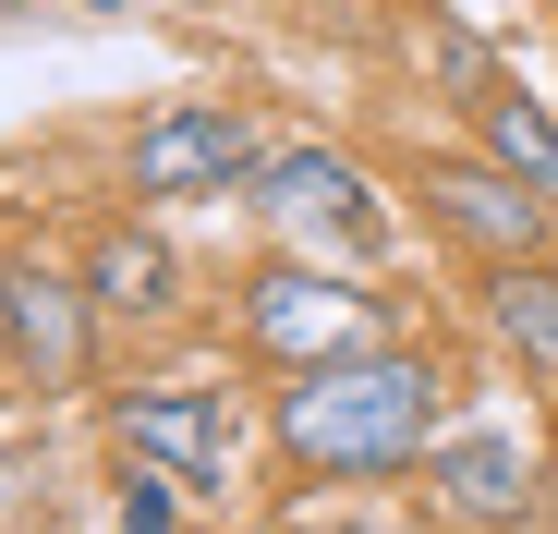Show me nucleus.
I'll return each mask as SVG.
<instances>
[{
	"instance_id": "11",
	"label": "nucleus",
	"mask_w": 558,
	"mask_h": 534,
	"mask_svg": "<svg viewBox=\"0 0 558 534\" xmlns=\"http://www.w3.org/2000/svg\"><path fill=\"white\" fill-rule=\"evenodd\" d=\"M255 183H267L255 207H328V219H364V183H352V158H316V146H304V158H267Z\"/></svg>"
},
{
	"instance_id": "13",
	"label": "nucleus",
	"mask_w": 558,
	"mask_h": 534,
	"mask_svg": "<svg viewBox=\"0 0 558 534\" xmlns=\"http://www.w3.org/2000/svg\"><path fill=\"white\" fill-rule=\"evenodd\" d=\"M0 340H13V280H0Z\"/></svg>"
},
{
	"instance_id": "9",
	"label": "nucleus",
	"mask_w": 558,
	"mask_h": 534,
	"mask_svg": "<svg viewBox=\"0 0 558 534\" xmlns=\"http://www.w3.org/2000/svg\"><path fill=\"white\" fill-rule=\"evenodd\" d=\"M486 316H498V340L522 352V365H546L558 377V267H498V292H486Z\"/></svg>"
},
{
	"instance_id": "12",
	"label": "nucleus",
	"mask_w": 558,
	"mask_h": 534,
	"mask_svg": "<svg viewBox=\"0 0 558 534\" xmlns=\"http://www.w3.org/2000/svg\"><path fill=\"white\" fill-rule=\"evenodd\" d=\"M170 510H182V498H170V474H158V462H134V486H122V534H170Z\"/></svg>"
},
{
	"instance_id": "4",
	"label": "nucleus",
	"mask_w": 558,
	"mask_h": 534,
	"mask_svg": "<svg viewBox=\"0 0 558 534\" xmlns=\"http://www.w3.org/2000/svg\"><path fill=\"white\" fill-rule=\"evenodd\" d=\"M122 450L158 462L170 486H231V401L195 389V377H170V389H134L122 401Z\"/></svg>"
},
{
	"instance_id": "2",
	"label": "nucleus",
	"mask_w": 558,
	"mask_h": 534,
	"mask_svg": "<svg viewBox=\"0 0 558 534\" xmlns=\"http://www.w3.org/2000/svg\"><path fill=\"white\" fill-rule=\"evenodd\" d=\"M243 328L267 352H292V365H340V352H377V316H364L352 280H328V267H267V280L243 292Z\"/></svg>"
},
{
	"instance_id": "8",
	"label": "nucleus",
	"mask_w": 558,
	"mask_h": 534,
	"mask_svg": "<svg viewBox=\"0 0 558 534\" xmlns=\"http://www.w3.org/2000/svg\"><path fill=\"white\" fill-rule=\"evenodd\" d=\"M437 486H449L461 522H510L522 498H546V486H522V450H510V437H461V450H437Z\"/></svg>"
},
{
	"instance_id": "1",
	"label": "nucleus",
	"mask_w": 558,
	"mask_h": 534,
	"mask_svg": "<svg viewBox=\"0 0 558 534\" xmlns=\"http://www.w3.org/2000/svg\"><path fill=\"white\" fill-rule=\"evenodd\" d=\"M437 437V365L425 352H340L279 389V450L304 474H401Z\"/></svg>"
},
{
	"instance_id": "5",
	"label": "nucleus",
	"mask_w": 558,
	"mask_h": 534,
	"mask_svg": "<svg viewBox=\"0 0 558 534\" xmlns=\"http://www.w3.org/2000/svg\"><path fill=\"white\" fill-rule=\"evenodd\" d=\"M425 195H437V219H449L461 243H486L498 267H522V255L546 243V195H522L498 158H486V170H425Z\"/></svg>"
},
{
	"instance_id": "6",
	"label": "nucleus",
	"mask_w": 558,
	"mask_h": 534,
	"mask_svg": "<svg viewBox=\"0 0 558 534\" xmlns=\"http://www.w3.org/2000/svg\"><path fill=\"white\" fill-rule=\"evenodd\" d=\"M13 352L37 365V389H73L85 377V292L49 280V267H13Z\"/></svg>"
},
{
	"instance_id": "14",
	"label": "nucleus",
	"mask_w": 558,
	"mask_h": 534,
	"mask_svg": "<svg viewBox=\"0 0 558 534\" xmlns=\"http://www.w3.org/2000/svg\"><path fill=\"white\" fill-rule=\"evenodd\" d=\"M546 522H558V462H546Z\"/></svg>"
},
{
	"instance_id": "7",
	"label": "nucleus",
	"mask_w": 558,
	"mask_h": 534,
	"mask_svg": "<svg viewBox=\"0 0 558 534\" xmlns=\"http://www.w3.org/2000/svg\"><path fill=\"white\" fill-rule=\"evenodd\" d=\"M170 243L158 231H98V255H85V304L98 316H170Z\"/></svg>"
},
{
	"instance_id": "3",
	"label": "nucleus",
	"mask_w": 558,
	"mask_h": 534,
	"mask_svg": "<svg viewBox=\"0 0 558 534\" xmlns=\"http://www.w3.org/2000/svg\"><path fill=\"white\" fill-rule=\"evenodd\" d=\"M231 183H255V122L243 110L182 98L134 134V195H231Z\"/></svg>"
},
{
	"instance_id": "10",
	"label": "nucleus",
	"mask_w": 558,
	"mask_h": 534,
	"mask_svg": "<svg viewBox=\"0 0 558 534\" xmlns=\"http://www.w3.org/2000/svg\"><path fill=\"white\" fill-rule=\"evenodd\" d=\"M474 122H486V158L510 170V183L558 195V122H546L534 98H474Z\"/></svg>"
},
{
	"instance_id": "15",
	"label": "nucleus",
	"mask_w": 558,
	"mask_h": 534,
	"mask_svg": "<svg viewBox=\"0 0 558 534\" xmlns=\"http://www.w3.org/2000/svg\"><path fill=\"white\" fill-rule=\"evenodd\" d=\"M85 13H122V0H85Z\"/></svg>"
}]
</instances>
